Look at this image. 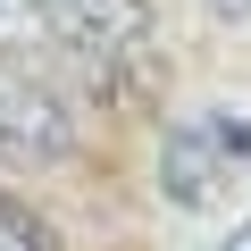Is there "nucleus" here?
<instances>
[{"mask_svg":"<svg viewBox=\"0 0 251 251\" xmlns=\"http://www.w3.org/2000/svg\"><path fill=\"white\" fill-rule=\"evenodd\" d=\"M209 251H251V218H243V226H234L226 243H209Z\"/></svg>","mask_w":251,"mask_h":251,"instance_id":"6","label":"nucleus"},{"mask_svg":"<svg viewBox=\"0 0 251 251\" xmlns=\"http://www.w3.org/2000/svg\"><path fill=\"white\" fill-rule=\"evenodd\" d=\"M234 168L209 151V134H201V117H184V126H168V143H159V193L176 201V209H201V201H218V184H226Z\"/></svg>","mask_w":251,"mask_h":251,"instance_id":"3","label":"nucleus"},{"mask_svg":"<svg viewBox=\"0 0 251 251\" xmlns=\"http://www.w3.org/2000/svg\"><path fill=\"white\" fill-rule=\"evenodd\" d=\"M201 134L226 168H251V109H201Z\"/></svg>","mask_w":251,"mask_h":251,"instance_id":"4","label":"nucleus"},{"mask_svg":"<svg viewBox=\"0 0 251 251\" xmlns=\"http://www.w3.org/2000/svg\"><path fill=\"white\" fill-rule=\"evenodd\" d=\"M34 34L84 67H126L151 42V0H34Z\"/></svg>","mask_w":251,"mask_h":251,"instance_id":"1","label":"nucleus"},{"mask_svg":"<svg viewBox=\"0 0 251 251\" xmlns=\"http://www.w3.org/2000/svg\"><path fill=\"white\" fill-rule=\"evenodd\" d=\"M0 251H17V243H9V234H0Z\"/></svg>","mask_w":251,"mask_h":251,"instance_id":"7","label":"nucleus"},{"mask_svg":"<svg viewBox=\"0 0 251 251\" xmlns=\"http://www.w3.org/2000/svg\"><path fill=\"white\" fill-rule=\"evenodd\" d=\"M0 143L17 159H75V109L25 59H0Z\"/></svg>","mask_w":251,"mask_h":251,"instance_id":"2","label":"nucleus"},{"mask_svg":"<svg viewBox=\"0 0 251 251\" xmlns=\"http://www.w3.org/2000/svg\"><path fill=\"white\" fill-rule=\"evenodd\" d=\"M209 17H226V25H251V0H201Z\"/></svg>","mask_w":251,"mask_h":251,"instance_id":"5","label":"nucleus"}]
</instances>
